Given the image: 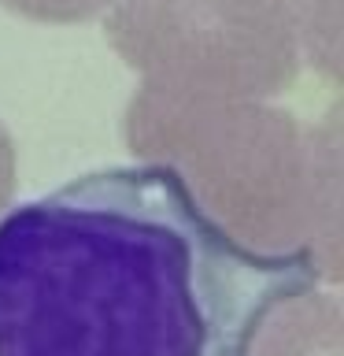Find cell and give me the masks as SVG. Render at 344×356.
<instances>
[{"label":"cell","instance_id":"cell-5","mask_svg":"<svg viewBox=\"0 0 344 356\" xmlns=\"http://www.w3.org/2000/svg\"><path fill=\"white\" fill-rule=\"evenodd\" d=\"M296 19V38L307 44L311 63L329 82H337V0H289Z\"/></svg>","mask_w":344,"mask_h":356},{"label":"cell","instance_id":"cell-4","mask_svg":"<svg viewBox=\"0 0 344 356\" xmlns=\"http://www.w3.org/2000/svg\"><path fill=\"white\" fill-rule=\"evenodd\" d=\"M233 356H344L337 289L315 278H282L255 300Z\"/></svg>","mask_w":344,"mask_h":356},{"label":"cell","instance_id":"cell-3","mask_svg":"<svg viewBox=\"0 0 344 356\" xmlns=\"http://www.w3.org/2000/svg\"><path fill=\"white\" fill-rule=\"evenodd\" d=\"M104 33L141 86L166 93L270 100L300 78L289 0H115Z\"/></svg>","mask_w":344,"mask_h":356},{"label":"cell","instance_id":"cell-7","mask_svg":"<svg viewBox=\"0 0 344 356\" xmlns=\"http://www.w3.org/2000/svg\"><path fill=\"white\" fill-rule=\"evenodd\" d=\"M15 178H19V163H15V141L0 122V211L8 208L11 193H15Z\"/></svg>","mask_w":344,"mask_h":356},{"label":"cell","instance_id":"cell-1","mask_svg":"<svg viewBox=\"0 0 344 356\" xmlns=\"http://www.w3.org/2000/svg\"><path fill=\"white\" fill-rule=\"evenodd\" d=\"M282 278L163 167L82 175L0 211V356H233Z\"/></svg>","mask_w":344,"mask_h":356},{"label":"cell","instance_id":"cell-2","mask_svg":"<svg viewBox=\"0 0 344 356\" xmlns=\"http://www.w3.org/2000/svg\"><path fill=\"white\" fill-rule=\"evenodd\" d=\"M141 163L163 167L193 208L274 271L341 282V119L304 127L248 97H185L141 86L122 115Z\"/></svg>","mask_w":344,"mask_h":356},{"label":"cell","instance_id":"cell-6","mask_svg":"<svg viewBox=\"0 0 344 356\" xmlns=\"http://www.w3.org/2000/svg\"><path fill=\"white\" fill-rule=\"evenodd\" d=\"M8 11L33 22H52V26H71V22H85L108 11L115 0H0Z\"/></svg>","mask_w":344,"mask_h":356}]
</instances>
